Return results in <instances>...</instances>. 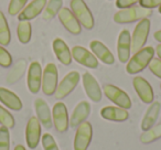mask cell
<instances>
[{
  "label": "cell",
  "instance_id": "6da1fadb",
  "mask_svg": "<svg viewBox=\"0 0 161 150\" xmlns=\"http://www.w3.org/2000/svg\"><path fill=\"white\" fill-rule=\"evenodd\" d=\"M154 53L156 51L152 47H145L137 51L134 54V56L129 58V61L127 62V66H126L127 73L134 75V74L140 73L141 71H143L153 58Z\"/></svg>",
  "mask_w": 161,
  "mask_h": 150
},
{
  "label": "cell",
  "instance_id": "7a4b0ae2",
  "mask_svg": "<svg viewBox=\"0 0 161 150\" xmlns=\"http://www.w3.org/2000/svg\"><path fill=\"white\" fill-rule=\"evenodd\" d=\"M152 14L151 9L140 7V6H132L130 8L119 10L114 14V21L117 23H131L135 21H140L141 19L148 18Z\"/></svg>",
  "mask_w": 161,
  "mask_h": 150
},
{
  "label": "cell",
  "instance_id": "3957f363",
  "mask_svg": "<svg viewBox=\"0 0 161 150\" xmlns=\"http://www.w3.org/2000/svg\"><path fill=\"white\" fill-rule=\"evenodd\" d=\"M71 10L78 22L85 29L92 30L95 25V21L90 8L85 3L84 0H71Z\"/></svg>",
  "mask_w": 161,
  "mask_h": 150
},
{
  "label": "cell",
  "instance_id": "277c9868",
  "mask_svg": "<svg viewBox=\"0 0 161 150\" xmlns=\"http://www.w3.org/2000/svg\"><path fill=\"white\" fill-rule=\"evenodd\" d=\"M150 25H151L150 20L148 18H145L141 19L135 28L134 33L131 36V51H134L135 53L142 49L147 42L150 32Z\"/></svg>",
  "mask_w": 161,
  "mask_h": 150
},
{
  "label": "cell",
  "instance_id": "5b68a950",
  "mask_svg": "<svg viewBox=\"0 0 161 150\" xmlns=\"http://www.w3.org/2000/svg\"><path fill=\"white\" fill-rule=\"evenodd\" d=\"M103 91L105 96L114 104H116V106L124 108V109H130L131 108L132 103L129 95L121 88L112 85V84H108V85L104 86Z\"/></svg>",
  "mask_w": 161,
  "mask_h": 150
},
{
  "label": "cell",
  "instance_id": "8992f818",
  "mask_svg": "<svg viewBox=\"0 0 161 150\" xmlns=\"http://www.w3.org/2000/svg\"><path fill=\"white\" fill-rule=\"evenodd\" d=\"M58 67L54 63H49L42 72V92L47 96H51L55 93L58 87Z\"/></svg>",
  "mask_w": 161,
  "mask_h": 150
},
{
  "label": "cell",
  "instance_id": "52a82bcc",
  "mask_svg": "<svg viewBox=\"0 0 161 150\" xmlns=\"http://www.w3.org/2000/svg\"><path fill=\"white\" fill-rule=\"evenodd\" d=\"M80 73L76 71H72L69 73H67L63 80L60 82V84L58 85L56 87V91L54 93L55 95V98L56 99H63L69 95L74 90L75 87L77 86L78 82H80Z\"/></svg>",
  "mask_w": 161,
  "mask_h": 150
},
{
  "label": "cell",
  "instance_id": "ba28073f",
  "mask_svg": "<svg viewBox=\"0 0 161 150\" xmlns=\"http://www.w3.org/2000/svg\"><path fill=\"white\" fill-rule=\"evenodd\" d=\"M93 137V128L91 123L84 121L77 126L75 138H74V150H87Z\"/></svg>",
  "mask_w": 161,
  "mask_h": 150
},
{
  "label": "cell",
  "instance_id": "9c48e42d",
  "mask_svg": "<svg viewBox=\"0 0 161 150\" xmlns=\"http://www.w3.org/2000/svg\"><path fill=\"white\" fill-rule=\"evenodd\" d=\"M52 120H53L54 127L58 131L64 132L67 130L69 126V114L67 108L63 102H58L54 104L52 108Z\"/></svg>",
  "mask_w": 161,
  "mask_h": 150
},
{
  "label": "cell",
  "instance_id": "30bf717a",
  "mask_svg": "<svg viewBox=\"0 0 161 150\" xmlns=\"http://www.w3.org/2000/svg\"><path fill=\"white\" fill-rule=\"evenodd\" d=\"M42 84V67L38 61H33L30 63L28 69L27 85L32 94H38L41 90Z\"/></svg>",
  "mask_w": 161,
  "mask_h": 150
},
{
  "label": "cell",
  "instance_id": "8fae6325",
  "mask_svg": "<svg viewBox=\"0 0 161 150\" xmlns=\"http://www.w3.org/2000/svg\"><path fill=\"white\" fill-rule=\"evenodd\" d=\"M72 58L78 63V64L86 66L88 69H97L98 66V60L97 58L90 52L87 49L80 45H76L72 49Z\"/></svg>",
  "mask_w": 161,
  "mask_h": 150
},
{
  "label": "cell",
  "instance_id": "7c38bea8",
  "mask_svg": "<svg viewBox=\"0 0 161 150\" xmlns=\"http://www.w3.org/2000/svg\"><path fill=\"white\" fill-rule=\"evenodd\" d=\"M41 139V124L36 117H31L25 128V142L30 149H36Z\"/></svg>",
  "mask_w": 161,
  "mask_h": 150
},
{
  "label": "cell",
  "instance_id": "4fadbf2b",
  "mask_svg": "<svg viewBox=\"0 0 161 150\" xmlns=\"http://www.w3.org/2000/svg\"><path fill=\"white\" fill-rule=\"evenodd\" d=\"M130 52H131V36L129 30L124 29L119 33L118 41H117L118 60L121 63H127L130 58Z\"/></svg>",
  "mask_w": 161,
  "mask_h": 150
},
{
  "label": "cell",
  "instance_id": "5bb4252c",
  "mask_svg": "<svg viewBox=\"0 0 161 150\" xmlns=\"http://www.w3.org/2000/svg\"><path fill=\"white\" fill-rule=\"evenodd\" d=\"M82 81H83V86L85 93L91 101L98 103L102 99V90L99 86L97 80L93 76L90 72H85L82 76Z\"/></svg>",
  "mask_w": 161,
  "mask_h": 150
},
{
  "label": "cell",
  "instance_id": "9a60e30c",
  "mask_svg": "<svg viewBox=\"0 0 161 150\" xmlns=\"http://www.w3.org/2000/svg\"><path fill=\"white\" fill-rule=\"evenodd\" d=\"M132 85L138 94L139 98L145 104H151L153 102V90L149 82L142 76H136L132 80Z\"/></svg>",
  "mask_w": 161,
  "mask_h": 150
},
{
  "label": "cell",
  "instance_id": "2e32d148",
  "mask_svg": "<svg viewBox=\"0 0 161 150\" xmlns=\"http://www.w3.org/2000/svg\"><path fill=\"white\" fill-rule=\"evenodd\" d=\"M58 19H60L61 23L64 25V28L72 34H77L80 33L82 28H80V23L75 18L71 9L69 8H62L58 14Z\"/></svg>",
  "mask_w": 161,
  "mask_h": 150
},
{
  "label": "cell",
  "instance_id": "e0dca14e",
  "mask_svg": "<svg viewBox=\"0 0 161 150\" xmlns=\"http://www.w3.org/2000/svg\"><path fill=\"white\" fill-rule=\"evenodd\" d=\"M34 109H36V116H38V119L41 125L47 129L52 128V126H53L52 112L47 102L42 98H36L34 101Z\"/></svg>",
  "mask_w": 161,
  "mask_h": 150
},
{
  "label": "cell",
  "instance_id": "ac0fdd59",
  "mask_svg": "<svg viewBox=\"0 0 161 150\" xmlns=\"http://www.w3.org/2000/svg\"><path fill=\"white\" fill-rule=\"evenodd\" d=\"M47 0H32L31 3H28L22 11L19 14L18 20L19 21H30L38 17L41 12L44 10L47 6Z\"/></svg>",
  "mask_w": 161,
  "mask_h": 150
},
{
  "label": "cell",
  "instance_id": "d6986e66",
  "mask_svg": "<svg viewBox=\"0 0 161 150\" xmlns=\"http://www.w3.org/2000/svg\"><path fill=\"white\" fill-rule=\"evenodd\" d=\"M90 47L92 50L93 54L98 60H101L104 64L112 65L115 63V58L113 55V53L103 42H101L98 40H93L90 44Z\"/></svg>",
  "mask_w": 161,
  "mask_h": 150
},
{
  "label": "cell",
  "instance_id": "ffe728a7",
  "mask_svg": "<svg viewBox=\"0 0 161 150\" xmlns=\"http://www.w3.org/2000/svg\"><path fill=\"white\" fill-rule=\"evenodd\" d=\"M91 114V105L88 102L82 101L75 106L73 113H72L71 119H69V126L71 127H77L82 123L86 120Z\"/></svg>",
  "mask_w": 161,
  "mask_h": 150
},
{
  "label": "cell",
  "instance_id": "44dd1931",
  "mask_svg": "<svg viewBox=\"0 0 161 150\" xmlns=\"http://www.w3.org/2000/svg\"><path fill=\"white\" fill-rule=\"evenodd\" d=\"M101 116L106 120L116 121V123H123L129 118L127 109H124L118 106H105L102 108Z\"/></svg>",
  "mask_w": 161,
  "mask_h": 150
},
{
  "label": "cell",
  "instance_id": "7402d4cb",
  "mask_svg": "<svg viewBox=\"0 0 161 150\" xmlns=\"http://www.w3.org/2000/svg\"><path fill=\"white\" fill-rule=\"evenodd\" d=\"M52 47L58 60L63 65H69L72 63V52L67 44L60 38H56L52 42Z\"/></svg>",
  "mask_w": 161,
  "mask_h": 150
},
{
  "label": "cell",
  "instance_id": "603a6c76",
  "mask_svg": "<svg viewBox=\"0 0 161 150\" xmlns=\"http://www.w3.org/2000/svg\"><path fill=\"white\" fill-rule=\"evenodd\" d=\"M0 102L6 107H8L11 110H16V112L21 110L23 106L20 97L5 87H0Z\"/></svg>",
  "mask_w": 161,
  "mask_h": 150
},
{
  "label": "cell",
  "instance_id": "cb8c5ba5",
  "mask_svg": "<svg viewBox=\"0 0 161 150\" xmlns=\"http://www.w3.org/2000/svg\"><path fill=\"white\" fill-rule=\"evenodd\" d=\"M161 109V104L159 102H152L150 104V106L148 107L147 112H146L145 116H143L142 120H141L140 127L142 130H148L151 127H153V125L156 124L157 119L159 117Z\"/></svg>",
  "mask_w": 161,
  "mask_h": 150
},
{
  "label": "cell",
  "instance_id": "d4e9b609",
  "mask_svg": "<svg viewBox=\"0 0 161 150\" xmlns=\"http://www.w3.org/2000/svg\"><path fill=\"white\" fill-rule=\"evenodd\" d=\"M25 69H27V61L25 60H19L16 63L11 71L7 75V83L8 84H14L18 82L21 77L23 76Z\"/></svg>",
  "mask_w": 161,
  "mask_h": 150
},
{
  "label": "cell",
  "instance_id": "484cf974",
  "mask_svg": "<svg viewBox=\"0 0 161 150\" xmlns=\"http://www.w3.org/2000/svg\"><path fill=\"white\" fill-rule=\"evenodd\" d=\"M63 6V0H49L47 3L44 10L42 11V19L51 20L58 14Z\"/></svg>",
  "mask_w": 161,
  "mask_h": 150
},
{
  "label": "cell",
  "instance_id": "4316f807",
  "mask_svg": "<svg viewBox=\"0 0 161 150\" xmlns=\"http://www.w3.org/2000/svg\"><path fill=\"white\" fill-rule=\"evenodd\" d=\"M17 36L18 40L22 44H27L31 40L32 36V27L29 21H20L17 27Z\"/></svg>",
  "mask_w": 161,
  "mask_h": 150
},
{
  "label": "cell",
  "instance_id": "83f0119b",
  "mask_svg": "<svg viewBox=\"0 0 161 150\" xmlns=\"http://www.w3.org/2000/svg\"><path fill=\"white\" fill-rule=\"evenodd\" d=\"M11 41V32L8 25L7 19H6L3 12L0 10V45L6 47L10 44Z\"/></svg>",
  "mask_w": 161,
  "mask_h": 150
},
{
  "label": "cell",
  "instance_id": "f1b7e54d",
  "mask_svg": "<svg viewBox=\"0 0 161 150\" xmlns=\"http://www.w3.org/2000/svg\"><path fill=\"white\" fill-rule=\"evenodd\" d=\"M160 138H161V123L153 126V127H151L150 129L143 131L140 135V141L142 143H146V145L150 142H153V141L158 140Z\"/></svg>",
  "mask_w": 161,
  "mask_h": 150
},
{
  "label": "cell",
  "instance_id": "f546056e",
  "mask_svg": "<svg viewBox=\"0 0 161 150\" xmlns=\"http://www.w3.org/2000/svg\"><path fill=\"white\" fill-rule=\"evenodd\" d=\"M0 125L8 128V129H11L16 125L14 116L1 105H0Z\"/></svg>",
  "mask_w": 161,
  "mask_h": 150
},
{
  "label": "cell",
  "instance_id": "4dcf8cb0",
  "mask_svg": "<svg viewBox=\"0 0 161 150\" xmlns=\"http://www.w3.org/2000/svg\"><path fill=\"white\" fill-rule=\"evenodd\" d=\"M28 0H10V3L8 6V12L10 16H17L23 10V8L27 5Z\"/></svg>",
  "mask_w": 161,
  "mask_h": 150
},
{
  "label": "cell",
  "instance_id": "1f68e13d",
  "mask_svg": "<svg viewBox=\"0 0 161 150\" xmlns=\"http://www.w3.org/2000/svg\"><path fill=\"white\" fill-rule=\"evenodd\" d=\"M10 129L0 127V150H10Z\"/></svg>",
  "mask_w": 161,
  "mask_h": 150
},
{
  "label": "cell",
  "instance_id": "d6a6232c",
  "mask_svg": "<svg viewBox=\"0 0 161 150\" xmlns=\"http://www.w3.org/2000/svg\"><path fill=\"white\" fill-rule=\"evenodd\" d=\"M41 142H42V147L44 150H60L55 139L53 138L51 134L43 135L42 138H41Z\"/></svg>",
  "mask_w": 161,
  "mask_h": 150
},
{
  "label": "cell",
  "instance_id": "836d02e7",
  "mask_svg": "<svg viewBox=\"0 0 161 150\" xmlns=\"http://www.w3.org/2000/svg\"><path fill=\"white\" fill-rule=\"evenodd\" d=\"M12 64V56L3 45H0V66L10 67Z\"/></svg>",
  "mask_w": 161,
  "mask_h": 150
},
{
  "label": "cell",
  "instance_id": "e575fe53",
  "mask_svg": "<svg viewBox=\"0 0 161 150\" xmlns=\"http://www.w3.org/2000/svg\"><path fill=\"white\" fill-rule=\"evenodd\" d=\"M149 69L152 74H154L157 77L161 79V60L160 58H152L149 63Z\"/></svg>",
  "mask_w": 161,
  "mask_h": 150
},
{
  "label": "cell",
  "instance_id": "d590c367",
  "mask_svg": "<svg viewBox=\"0 0 161 150\" xmlns=\"http://www.w3.org/2000/svg\"><path fill=\"white\" fill-rule=\"evenodd\" d=\"M140 7L147 8V9H153V8L160 7L161 0H139Z\"/></svg>",
  "mask_w": 161,
  "mask_h": 150
},
{
  "label": "cell",
  "instance_id": "8d00e7d4",
  "mask_svg": "<svg viewBox=\"0 0 161 150\" xmlns=\"http://www.w3.org/2000/svg\"><path fill=\"white\" fill-rule=\"evenodd\" d=\"M137 3H139V0H116V6L119 9H126L135 6Z\"/></svg>",
  "mask_w": 161,
  "mask_h": 150
},
{
  "label": "cell",
  "instance_id": "74e56055",
  "mask_svg": "<svg viewBox=\"0 0 161 150\" xmlns=\"http://www.w3.org/2000/svg\"><path fill=\"white\" fill-rule=\"evenodd\" d=\"M153 36H154V39H156V40L158 41V42H160V43H161V30H159V31H156V32H154Z\"/></svg>",
  "mask_w": 161,
  "mask_h": 150
},
{
  "label": "cell",
  "instance_id": "f35d334b",
  "mask_svg": "<svg viewBox=\"0 0 161 150\" xmlns=\"http://www.w3.org/2000/svg\"><path fill=\"white\" fill-rule=\"evenodd\" d=\"M154 51H156V54L158 55V58H160V60H161V43L157 45V47H156V50H154Z\"/></svg>",
  "mask_w": 161,
  "mask_h": 150
},
{
  "label": "cell",
  "instance_id": "ab89813d",
  "mask_svg": "<svg viewBox=\"0 0 161 150\" xmlns=\"http://www.w3.org/2000/svg\"><path fill=\"white\" fill-rule=\"evenodd\" d=\"M14 150H27V149H25V148L23 147V146L19 145V146H17V147L14 148Z\"/></svg>",
  "mask_w": 161,
  "mask_h": 150
},
{
  "label": "cell",
  "instance_id": "60d3db41",
  "mask_svg": "<svg viewBox=\"0 0 161 150\" xmlns=\"http://www.w3.org/2000/svg\"><path fill=\"white\" fill-rule=\"evenodd\" d=\"M159 12H160V14H161V6H160V7H159Z\"/></svg>",
  "mask_w": 161,
  "mask_h": 150
},
{
  "label": "cell",
  "instance_id": "b9f144b4",
  "mask_svg": "<svg viewBox=\"0 0 161 150\" xmlns=\"http://www.w3.org/2000/svg\"><path fill=\"white\" fill-rule=\"evenodd\" d=\"M160 87H161V84H160Z\"/></svg>",
  "mask_w": 161,
  "mask_h": 150
}]
</instances>
